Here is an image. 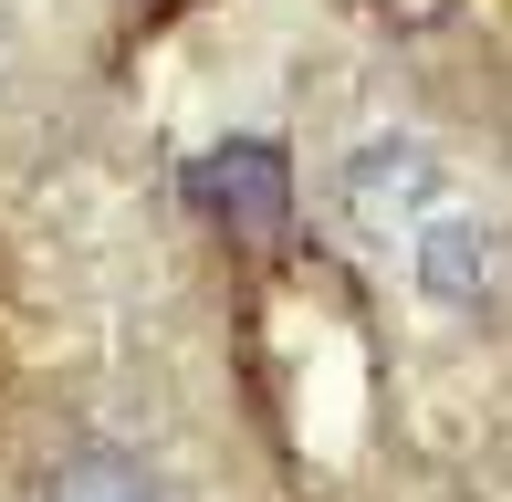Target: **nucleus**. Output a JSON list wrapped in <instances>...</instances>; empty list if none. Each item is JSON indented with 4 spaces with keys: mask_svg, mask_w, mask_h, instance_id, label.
Here are the masks:
<instances>
[{
    "mask_svg": "<svg viewBox=\"0 0 512 502\" xmlns=\"http://www.w3.org/2000/svg\"><path fill=\"white\" fill-rule=\"evenodd\" d=\"M387 262L408 272V293H418L429 314H460V325L502 314V220L481 210V199H460V189H439L429 210L398 231Z\"/></svg>",
    "mask_w": 512,
    "mask_h": 502,
    "instance_id": "f257e3e1",
    "label": "nucleus"
},
{
    "mask_svg": "<svg viewBox=\"0 0 512 502\" xmlns=\"http://www.w3.org/2000/svg\"><path fill=\"white\" fill-rule=\"evenodd\" d=\"M42 502H168V492H157L126 450H74V461L42 482Z\"/></svg>",
    "mask_w": 512,
    "mask_h": 502,
    "instance_id": "7ed1b4c3",
    "label": "nucleus"
},
{
    "mask_svg": "<svg viewBox=\"0 0 512 502\" xmlns=\"http://www.w3.org/2000/svg\"><path fill=\"white\" fill-rule=\"evenodd\" d=\"M439 189H460V178H450V157H439L429 136H366V147L345 157V178H335V199H345V220H356L366 251H398V231Z\"/></svg>",
    "mask_w": 512,
    "mask_h": 502,
    "instance_id": "f03ea898",
    "label": "nucleus"
}]
</instances>
